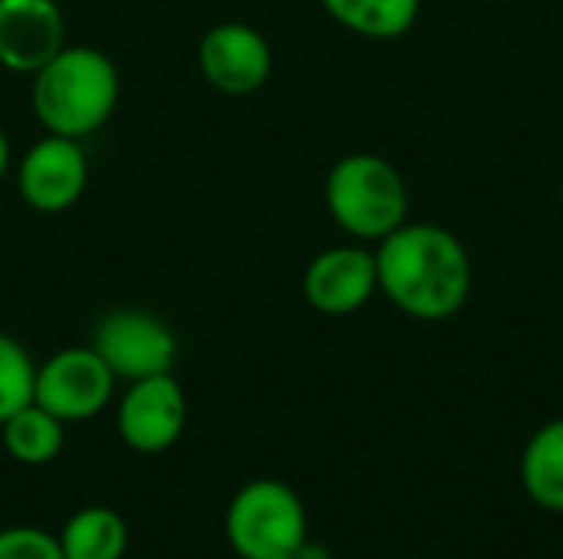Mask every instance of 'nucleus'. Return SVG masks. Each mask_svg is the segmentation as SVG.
<instances>
[{
    "label": "nucleus",
    "instance_id": "4468645a",
    "mask_svg": "<svg viewBox=\"0 0 563 559\" xmlns=\"http://www.w3.org/2000/svg\"><path fill=\"white\" fill-rule=\"evenodd\" d=\"M320 3L343 30L366 40L406 36L422 10V0H320Z\"/></svg>",
    "mask_w": 563,
    "mask_h": 559
},
{
    "label": "nucleus",
    "instance_id": "f03ea898",
    "mask_svg": "<svg viewBox=\"0 0 563 559\" xmlns=\"http://www.w3.org/2000/svg\"><path fill=\"white\" fill-rule=\"evenodd\" d=\"M30 79L33 112L53 135L86 138L99 132L119 105V69L96 46H63Z\"/></svg>",
    "mask_w": 563,
    "mask_h": 559
},
{
    "label": "nucleus",
    "instance_id": "f8f14e48",
    "mask_svg": "<svg viewBox=\"0 0 563 559\" xmlns=\"http://www.w3.org/2000/svg\"><path fill=\"white\" fill-rule=\"evenodd\" d=\"M525 494L551 514H563V418L541 425L521 455Z\"/></svg>",
    "mask_w": 563,
    "mask_h": 559
},
{
    "label": "nucleus",
    "instance_id": "f3484780",
    "mask_svg": "<svg viewBox=\"0 0 563 559\" xmlns=\"http://www.w3.org/2000/svg\"><path fill=\"white\" fill-rule=\"evenodd\" d=\"M0 559H66L59 550V537L40 527H3L0 530Z\"/></svg>",
    "mask_w": 563,
    "mask_h": 559
},
{
    "label": "nucleus",
    "instance_id": "20e7f679",
    "mask_svg": "<svg viewBox=\"0 0 563 559\" xmlns=\"http://www.w3.org/2000/svg\"><path fill=\"white\" fill-rule=\"evenodd\" d=\"M307 537L300 494L274 478L247 481L224 511V540L241 559H290Z\"/></svg>",
    "mask_w": 563,
    "mask_h": 559
},
{
    "label": "nucleus",
    "instance_id": "6ab92c4d",
    "mask_svg": "<svg viewBox=\"0 0 563 559\" xmlns=\"http://www.w3.org/2000/svg\"><path fill=\"white\" fill-rule=\"evenodd\" d=\"M10 161H13L10 138H7V132H3V125H0V181H3V175L10 171Z\"/></svg>",
    "mask_w": 563,
    "mask_h": 559
},
{
    "label": "nucleus",
    "instance_id": "6e6552de",
    "mask_svg": "<svg viewBox=\"0 0 563 559\" xmlns=\"http://www.w3.org/2000/svg\"><path fill=\"white\" fill-rule=\"evenodd\" d=\"M89 185V158L79 138L46 132L16 161V191L36 214L69 211Z\"/></svg>",
    "mask_w": 563,
    "mask_h": 559
},
{
    "label": "nucleus",
    "instance_id": "dca6fc26",
    "mask_svg": "<svg viewBox=\"0 0 563 559\" xmlns=\"http://www.w3.org/2000/svg\"><path fill=\"white\" fill-rule=\"evenodd\" d=\"M36 362L30 359L26 346L7 333H0V425L33 402Z\"/></svg>",
    "mask_w": 563,
    "mask_h": 559
},
{
    "label": "nucleus",
    "instance_id": "a211bd4d",
    "mask_svg": "<svg viewBox=\"0 0 563 559\" xmlns=\"http://www.w3.org/2000/svg\"><path fill=\"white\" fill-rule=\"evenodd\" d=\"M290 559H333V554H330L323 544H317V540H310V537H307Z\"/></svg>",
    "mask_w": 563,
    "mask_h": 559
},
{
    "label": "nucleus",
    "instance_id": "ddd939ff",
    "mask_svg": "<svg viewBox=\"0 0 563 559\" xmlns=\"http://www.w3.org/2000/svg\"><path fill=\"white\" fill-rule=\"evenodd\" d=\"M59 550L66 559H122L129 550V527L112 507H79L66 517Z\"/></svg>",
    "mask_w": 563,
    "mask_h": 559
},
{
    "label": "nucleus",
    "instance_id": "f257e3e1",
    "mask_svg": "<svg viewBox=\"0 0 563 559\" xmlns=\"http://www.w3.org/2000/svg\"><path fill=\"white\" fill-rule=\"evenodd\" d=\"M379 293L409 320H452L472 293V257L459 234L432 221H406L376 244Z\"/></svg>",
    "mask_w": 563,
    "mask_h": 559
},
{
    "label": "nucleus",
    "instance_id": "9d476101",
    "mask_svg": "<svg viewBox=\"0 0 563 559\" xmlns=\"http://www.w3.org/2000/svg\"><path fill=\"white\" fill-rule=\"evenodd\" d=\"M303 300L323 316H350L379 293L376 254L363 244H336L320 250L303 270Z\"/></svg>",
    "mask_w": 563,
    "mask_h": 559
},
{
    "label": "nucleus",
    "instance_id": "2eb2a0df",
    "mask_svg": "<svg viewBox=\"0 0 563 559\" xmlns=\"http://www.w3.org/2000/svg\"><path fill=\"white\" fill-rule=\"evenodd\" d=\"M0 438H3L7 455L16 465L40 468V465H49L53 458H59L66 432L56 415H49L46 409L30 402L0 425Z\"/></svg>",
    "mask_w": 563,
    "mask_h": 559
},
{
    "label": "nucleus",
    "instance_id": "0eeeda50",
    "mask_svg": "<svg viewBox=\"0 0 563 559\" xmlns=\"http://www.w3.org/2000/svg\"><path fill=\"white\" fill-rule=\"evenodd\" d=\"M188 399L172 372L129 382L115 409V432L135 455H162L185 435Z\"/></svg>",
    "mask_w": 563,
    "mask_h": 559
},
{
    "label": "nucleus",
    "instance_id": "9b49d317",
    "mask_svg": "<svg viewBox=\"0 0 563 559\" xmlns=\"http://www.w3.org/2000/svg\"><path fill=\"white\" fill-rule=\"evenodd\" d=\"M66 46V20L56 0H0V66L33 76Z\"/></svg>",
    "mask_w": 563,
    "mask_h": 559
},
{
    "label": "nucleus",
    "instance_id": "aec40b11",
    "mask_svg": "<svg viewBox=\"0 0 563 559\" xmlns=\"http://www.w3.org/2000/svg\"><path fill=\"white\" fill-rule=\"evenodd\" d=\"M558 198H561V204H563V181H561V191H558Z\"/></svg>",
    "mask_w": 563,
    "mask_h": 559
},
{
    "label": "nucleus",
    "instance_id": "423d86ee",
    "mask_svg": "<svg viewBox=\"0 0 563 559\" xmlns=\"http://www.w3.org/2000/svg\"><path fill=\"white\" fill-rule=\"evenodd\" d=\"M115 379L135 382L172 372L178 362V339L165 320L145 310H112L99 316L89 343Z\"/></svg>",
    "mask_w": 563,
    "mask_h": 559
},
{
    "label": "nucleus",
    "instance_id": "1a4fd4ad",
    "mask_svg": "<svg viewBox=\"0 0 563 559\" xmlns=\"http://www.w3.org/2000/svg\"><path fill=\"white\" fill-rule=\"evenodd\" d=\"M201 79L224 96H251L267 86L274 72V49L251 23L224 20L198 40Z\"/></svg>",
    "mask_w": 563,
    "mask_h": 559
},
{
    "label": "nucleus",
    "instance_id": "7ed1b4c3",
    "mask_svg": "<svg viewBox=\"0 0 563 559\" xmlns=\"http://www.w3.org/2000/svg\"><path fill=\"white\" fill-rule=\"evenodd\" d=\"M323 201L343 234L376 244L406 224L412 208L402 171L376 152H353L333 161L323 185Z\"/></svg>",
    "mask_w": 563,
    "mask_h": 559
},
{
    "label": "nucleus",
    "instance_id": "39448f33",
    "mask_svg": "<svg viewBox=\"0 0 563 559\" xmlns=\"http://www.w3.org/2000/svg\"><path fill=\"white\" fill-rule=\"evenodd\" d=\"M115 376L92 346H66L36 366L33 402L63 425L89 422L106 412L115 392Z\"/></svg>",
    "mask_w": 563,
    "mask_h": 559
}]
</instances>
